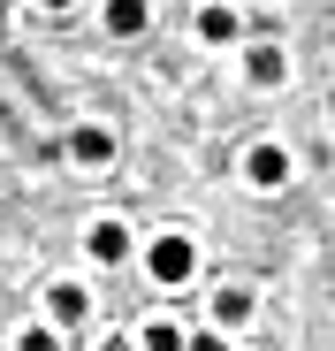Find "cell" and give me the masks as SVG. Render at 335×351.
<instances>
[{"label":"cell","mask_w":335,"mask_h":351,"mask_svg":"<svg viewBox=\"0 0 335 351\" xmlns=\"http://www.w3.org/2000/svg\"><path fill=\"white\" fill-rule=\"evenodd\" d=\"M191 267H198V245H191V237H152V245H145V275L168 282V290L191 282Z\"/></svg>","instance_id":"obj_1"},{"label":"cell","mask_w":335,"mask_h":351,"mask_svg":"<svg viewBox=\"0 0 335 351\" xmlns=\"http://www.w3.org/2000/svg\"><path fill=\"white\" fill-rule=\"evenodd\" d=\"M84 252H92L99 267H115V260H130V229H122V221H92V237H84Z\"/></svg>","instance_id":"obj_2"},{"label":"cell","mask_w":335,"mask_h":351,"mask_svg":"<svg viewBox=\"0 0 335 351\" xmlns=\"http://www.w3.org/2000/svg\"><path fill=\"white\" fill-rule=\"evenodd\" d=\"M244 176L259 191H274V184H290V153L282 145H252V160H244Z\"/></svg>","instance_id":"obj_3"},{"label":"cell","mask_w":335,"mask_h":351,"mask_svg":"<svg viewBox=\"0 0 335 351\" xmlns=\"http://www.w3.org/2000/svg\"><path fill=\"white\" fill-rule=\"evenodd\" d=\"M145 16H152L145 0H107V31H115V38H137V31H145Z\"/></svg>","instance_id":"obj_4"},{"label":"cell","mask_w":335,"mask_h":351,"mask_svg":"<svg viewBox=\"0 0 335 351\" xmlns=\"http://www.w3.org/2000/svg\"><path fill=\"white\" fill-rule=\"evenodd\" d=\"M198 38H206V46H229V38H237V8H221V0L198 8Z\"/></svg>","instance_id":"obj_5"},{"label":"cell","mask_w":335,"mask_h":351,"mask_svg":"<svg viewBox=\"0 0 335 351\" xmlns=\"http://www.w3.org/2000/svg\"><path fill=\"white\" fill-rule=\"evenodd\" d=\"M69 153H77L84 168H107V160H115V138H107V130H77V138H69Z\"/></svg>","instance_id":"obj_6"},{"label":"cell","mask_w":335,"mask_h":351,"mask_svg":"<svg viewBox=\"0 0 335 351\" xmlns=\"http://www.w3.org/2000/svg\"><path fill=\"white\" fill-rule=\"evenodd\" d=\"M46 306H53V321L69 328V321H84V290H77V282H53V290H46Z\"/></svg>","instance_id":"obj_7"},{"label":"cell","mask_w":335,"mask_h":351,"mask_svg":"<svg viewBox=\"0 0 335 351\" xmlns=\"http://www.w3.org/2000/svg\"><path fill=\"white\" fill-rule=\"evenodd\" d=\"M282 46H252V84H282Z\"/></svg>","instance_id":"obj_8"},{"label":"cell","mask_w":335,"mask_h":351,"mask_svg":"<svg viewBox=\"0 0 335 351\" xmlns=\"http://www.w3.org/2000/svg\"><path fill=\"white\" fill-rule=\"evenodd\" d=\"M213 321H221V328L252 321V298H244V290H221V298H213Z\"/></svg>","instance_id":"obj_9"},{"label":"cell","mask_w":335,"mask_h":351,"mask_svg":"<svg viewBox=\"0 0 335 351\" xmlns=\"http://www.w3.org/2000/svg\"><path fill=\"white\" fill-rule=\"evenodd\" d=\"M145 351H183V336L168 328V321H152V328H145Z\"/></svg>","instance_id":"obj_10"},{"label":"cell","mask_w":335,"mask_h":351,"mask_svg":"<svg viewBox=\"0 0 335 351\" xmlns=\"http://www.w3.org/2000/svg\"><path fill=\"white\" fill-rule=\"evenodd\" d=\"M16 351H53V328H23V343Z\"/></svg>","instance_id":"obj_11"},{"label":"cell","mask_w":335,"mask_h":351,"mask_svg":"<svg viewBox=\"0 0 335 351\" xmlns=\"http://www.w3.org/2000/svg\"><path fill=\"white\" fill-rule=\"evenodd\" d=\"M183 351H229V343H221V336H191Z\"/></svg>","instance_id":"obj_12"},{"label":"cell","mask_w":335,"mask_h":351,"mask_svg":"<svg viewBox=\"0 0 335 351\" xmlns=\"http://www.w3.org/2000/svg\"><path fill=\"white\" fill-rule=\"evenodd\" d=\"M8 8H16V0H0V31H8Z\"/></svg>","instance_id":"obj_13"},{"label":"cell","mask_w":335,"mask_h":351,"mask_svg":"<svg viewBox=\"0 0 335 351\" xmlns=\"http://www.w3.org/2000/svg\"><path fill=\"white\" fill-rule=\"evenodd\" d=\"M99 351H130V343H99Z\"/></svg>","instance_id":"obj_14"},{"label":"cell","mask_w":335,"mask_h":351,"mask_svg":"<svg viewBox=\"0 0 335 351\" xmlns=\"http://www.w3.org/2000/svg\"><path fill=\"white\" fill-rule=\"evenodd\" d=\"M46 8H62V0H46Z\"/></svg>","instance_id":"obj_15"}]
</instances>
